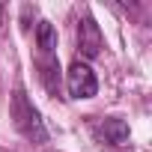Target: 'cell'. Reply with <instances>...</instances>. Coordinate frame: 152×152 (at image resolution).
I'll return each instance as SVG.
<instances>
[{"mask_svg":"<svg viewBox=\"0 0 152 152\" xmlns=\"http://www.w3.org/2000/svg\"><path fill=\"white\" fill-rule=\"evenodd\" d=\"M12 119H15V128L30 143H48V128H45L39 110L33 107V102L27 99V93L21 87L12 93Z\"/></svg>","mask_w":152,"mask_h":152,"instance_id":"6da1fadb","label":"cell"},{"mask_svg":"<svg viewBox=\"0 0 152 152\" xmlns=\"http://www.w3.org/2000/svg\"><path fill=\"white\" fill-rule=\"evenodd\" d=\"M66 87H69V96L72 99H93L99 93V78H96V72L81 63V60H75L66 72Z\"/></svg>","mask_w":152,"mask_h":152,"instance_id":"7a4b0ae2","label":"cell"},{"mask_svg":"<svg viewBox=\"0 0 152 152\" xmlns=\"http://www.w3.org/2000/svg\"><path fill=\"white\" fill-rule=\"evenodd\" d=\"M93 134L99 143H107V146H125L128 143V122L125 119H116V116H107V119H99L93 125Z\"/></svg>","mask_w":152,"mask_h":152,"instance_id":"3957f363","label":"cell"},{"mask_svg":"<svg viewBox=\"0 0 152 152\" xmlns=\"http://www.w3.org/2000/svg\"><path fill=\"white\" fill-rule=\"evenodd\" d=\"M78 45H81V54H84L87 60H93V57L102 54L104 39H102V30H99V24L93 21V15H84V21H81V27H78Z\"/></svg>","mask_w":152,"mask_h":152,"instance_id":"277c9868","label":"cell"},{"mask_svg":"<svg viewBox=\"0 0 152 152\" xmlns=\"http://www.w3.org/2000/svg\"><path fill=\"white\" fill-rule=\"evenodd\" d=\"M39 72H42V84L48 87V93H60V63H57V54L39 57Z\"/></svg>","mask_w":152,"mask_h":152,"instance_id":"5b68a950","label":"cell"},{"mask_svg":"<svg viewBox=\"0 0 152 152\" xmlns=\"http://www.w3.org/2000/svg\"><path fill=\"white\" fill-rule=\"evenodd\" d=\"M36 45H39L42 57H48V54L57 51V30H54L51 21H39L36 24Z\"/></svg>","mask_w":152,"mask_h":152,"instance_id":"8992f818","label":"cell"},{"mask_svg":"<svg viewBox=\"0 0 152 152\" xmlns=\"http://www.w3.org/2000/svg\"><path fill=\"white\" fill-rule=\"evenodd\" d=\"M0 18H3V6H0Z\"/></svg>","mask_w":152,"mask_h":152,"instance_id":"52a82bcc","label":"cell"}]
</instances>
